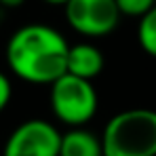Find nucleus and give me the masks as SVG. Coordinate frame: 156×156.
Returning a JSON list of instances; mask_svg holds the SVG:
<instances>
[{"label":"nucleus","mask_w":156,"mask_h":156,"mask_svg":"<svg viewBox=\"0 0 156 156\" xmlns=\"http://www.w3.org/2000/svg\"><path fill=\"white\" fill-rule=\"evenodd\" d=\"M11 97H13V84L4 72H0V112L6 110V105L11 104Z\"/></svg>","instance_id":"10"},{"label":"nucleus","mask_w":156,"mask_h":156,"mask_svg":"<svg viewBox=\"0 0 156 156\" xmlns=\"http://www.w3.org/2000/svg\"><path fill=\"white\" fill-rule=\"evenodd\" d=\"M104 66L105 57L99 51V47H95L91 42L70 44V53H68V72L70 74L93 80L104 72Z\"/></svg>","instance_id":"6"},{"label":"nucleus","mask_w":156,"mask_h":156,"mask_svg":"<svg viewBox=\"0 0 156 156\" xmlns=\"http://www.w3.org/2000/svg\"><path fill=\"white\" fill-rule=\"evenodd\" d=\"M23 4H26V0H0V6H4V9H19Z\"/></svg>","instance_id":"11"},{"label":"nucleus","mask_w":156,"mask_h":156,"mask_svg":"<svg viewBox=\"0 0 156 156\" xmlns=\"http://www.w3.org/2000/svg\"><path fill=\"white\" fill-rule=\"evenodd\" d=\"M0 26H2V19H0Z\"/></svg>","instance_id":"13"},{"label":"nucleus","mask_w":156,"mask_h":156,"mask_svg":"<svg viewBox=\"0 0 156 156\" xmlns=\"http://www.w3.org/2000/svg\"><path fill=\"white\" fill-rule=\"evenodd\" d=\"M137 42L148 53L150 57L156 59V6H152L146 15L139 17L137 23Z\"/></svg>","instance_id":"8"},{"label":"nucleus","mask_w":156,"mask_h":156,"mask_svg":"<svg viewBox=\"0 0 156 156\" xmlns=\"http://www.w3.org/2000/svg\"><path fill=\"white\" fill-rule=\"evenodd\" d=\"M101 144L104 156H156V110L131 108L114 114Z\"/></svg>","instance_id":"2"},{"label":"nucleus","mask_w":156,"mask_h":156,"mask_svg":"<svg viewBox=\"0 0 156 156\" xmlns=\"http://www.w3.org/2000/svg\"><path fill=\"white\" fill-rule=\"evenodd\" d=\"M116 4H118V9H120V13L122 15H127V17H141V15H146L152 6H156V0H116Z\"/></svg>","instance_id":"9"},{"label":"nucleus","mask_w":156,"mask_h":156,"mask_svg":"<svg viewBox=\"0 0 156 156\" xmlns=\"http://www.w3.org/2000/svg\"><path fill=\"white\" fill-rule=\"evenodd\" d=\"M42 2H47L49 6H66L70 0H42Z\"/></svg>","instance_id":"12"},{"label":"nucleus","mask_w":156,"mask_h":156,"mask_svg":"<svg viewBox=\"0 0 156 156\" xmlns=\"http://www.w3.org/2000/svg\"><path fill=\"white\" fill-rule=\"evenodd\" d=\"M59 156H104L101 137L84 127H70L68 133H61Z\"/></svg>","instance_id":"7"},{"label":"nucleus","mask_w":156,"mask_h":156,"mask_svg":"<svg viewBox=\"0 0 156 156\" xmlns=\"http://www.w3.org/2000/svg\"><path fill=\"white\" fill-rule=\"evenodd\" d=\"M63 9L70 27L87 38L112 34L122 15L116 0H70Z\"/></svg>","instance_id":"4"},{"label":"nucleus","mask_w":156,"mask_h":156,"mask_svg":"<svg viewBox=\"0 0 156 156\" xmlns=\"http://www.w3.org/2000/svg\"><path fill=\"white\" fill-rule=\"evenodd\" d=\"M70 42L44 23H27L13 32L6 42V66L30 84H49L68 72Z\"/></svg>","instance_id":"1"},{"label":"nucleus","mask_w":156,"mask_h":156,"mask_svg":"<svg viewBox=\"0 0 156 156\" xmlns=\"http://www.w3.org/2000/svg\"><path fill=\"white\" fill-rule=\"evenodd\" d=\"M59 148L61 133L57 127L42 118H30L13 129L2 156H59Z\"/></svg>","instance_id":"5"},{"label":"nucleus","mask_w":156,"mask_h":156,"mask_svg":"<svg viewBox=\"0 0 156 156\" xmlns=\"http://www.w3.org/2000/svg\"><path fill=\"white\" fill-rule=\"evenodd\" d=\"M51 110L55 118L68 127H84L97 114V91L89 78L66 72L51 84Z\"/></svg>","instance_id":"3"}]
</instances>
